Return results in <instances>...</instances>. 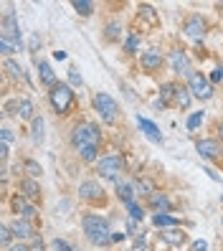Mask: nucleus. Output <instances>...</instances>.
<instances>
[{
  "instance_id": "f257e3e1",
  "label": "nucleus",
  "mask_w": 223,
  "mask_h": 251,
  "mask_svg": "<svg viewBox=\"0 0 223 251\" xmlns=\"http://www.w3.org/2000/svg\"><path fill=\"white\" fill-rule=\"evenodd\" d=\"M81 226H84L86 239L92 241V244H97V246L112 244V231H109V221L107 218H101L97 213H86L81 218Z\"/></svg>"
},
{
  "instance_id": "f03ea898",
  "label": "nucleus",
  "mask_w": 223,
  "mask_h": 251,
  "mask_svg": "<svg viewBox=\"0 0 223 251\" xmlns=\"http://www.w3.org/2000/svg\"><path fill=\"white\" fill-rule=\"evenodd\" d=\"M71 142H74V147H76V150H84V147H99L101 132H99V127L92 125V122H81V125L74 127Z\"/></svg>"
},
{
  "instance_id": "7ed1b4c3",
  "label": "nucleus",
  "mask_w": 223,
  "mask_h": 251,
  "mask_svg": "<svg viewBox=\"0 0 223 251\" xmlns=\"http://www.w3.org/2000/svg\"><path fill=\"white\" fill-rule=\"evenodd\" d=\"M49 99H51V107L56 109V114H69V109L74 104V92H71L69 84L58 81L53 89L49 92Z\"/></svg>"
},
{
  "instance_id": "20e7f679",
  "label": "nucleus",
  "mask_w": 223,
  "mask_h": 251,
  "mask_svg": "<svg viewBox=\"0 0 223 251\" xmlns=\"http://www.w3.org/2000/svg\"><path fill=\"white\" fill-rule=\"evenodd\" d=\"M94 107L107 125H117V120H120V107H117V101L109 94H104V92L94 94Z\"/></svg>"
},
{
  "instance_id": "39448f33",
  "label": "nucleus",
  "mask_w": 223,
  "mask_h": 251,
  "mask_svg": "<svg viewBox=\"0 0 223 251\" xmlns=\"http://www.w3.org/2000/svg\"><path fill=\"white\" fill-rule=\"evenodd\" d=\"M122 170H124V160L120 155H107V157H101L97 162V173L101 175V178H107V180H117V183H120Z\"/></svg>"
},
{
  "instance_id": "423d86ee",
  "label": "nucleus",
  "mask_w": 223,
  "mask_h": 251,
  "mask_svg": "<svg viewBox=\"0 0 223 251\" xmlns=\"http://www.w3.org/2000/svg\"><path fill=\"white\" fill-rule=\"evenodd\" d=\"M188 89H190L193 97H198V99H211L213 97L211 79L203 76V74H198V71H193L190 76H188Z\"/></svg>"
},
{
  "instance_id": "0eeeda50",
  "label": "nucleus",
  "mask_w": 223,
  "mask_h": 251,
  "mask_svg": "<svg viewBox=\"0 0 223 251\" xmlns=\"http://www.w3.org/2000/svg\"><path fill=\"white\" fill-rule=\"evenodd\" d=\"M205 31H208V21H205L203 16H190V18L183 23V33H185L188 38H193V41H200V38L205 36Z\"/></svg>"
},
{
  "instance_id": "6e6552de",
  "label": "nucleus",
  "mask_w": 223,
  "mask_h": 251,
  "mask_svg": "<svg viewBox=\"0 0 223 251\" xmlns=\"http://www.w3.org/2000/svg\"><path fill=\"white\" fill-rule=\"evenodd\" d=\"M10 208H13V213H16L18 218H28V221L36 218V205L28 198H23V196H13L10 198Z\"/></svg>"
},
{
  "instance_id": "1a4fd4ad",
  "label": "nucleus",
  "mask_w": 223,
  "mask_h": 251,
  "mask_svg": "<svg viewBox=\"0 0 223 251\" xmlns=\"http://www.w3.org/2000/svg\"><path fill=\"white\" fill-rule=\"evenodd\" d=\"M170 66H173L175 74H185V76H190V74H193V69H190V58H188L185 51H180V49L170 51Z\"/></svg>"
},
{
  "instance_id": "9d476101",
  "label": "nucleus",
  "mask_w": 223,
  "mask_h": 251,
  "mask_svg": "<svg viewBox=\"0 0 223 251\" xmlns=\"http://www.w3.org/2000/svg\"><path fill=\"white\" fill-rule=\"evenodd\" d=\"M79 196H81L84 201L101 203V201H104V190H101V185H99V183L86 180V183H81V185H79Z\"/></svg>"
},
{
  "instance_id": "9b49d317",
  "label": "nucleus",
  "mask_w": 223,
  "mask_h": 251,
  "mask_svg": "<svg viewBox=\"0 0 223 251\" xmlns=\"http://www.w3.org/2000/svg\"><path fill=\"white\" fill-rule=\"evenodd\" d=\"M0 36L3 38H13V41H21V28H18V18L16 13H5L3 16V25H0Z\"/></svg>"
},
{
  "instance_id": "f8f14e48",
  "label": "nucleus",
  "mask_w": 223,
  "mask_h": 251,
  "mask_svg": "<svg viewBox=\"0 0 223 251\" xmlns=\"http://www.w3.org/2000/svg\"><path fill=\"white\" fill-rule=\"evenodd\" d=\"M13 233H16V239H36V226H33V221H28V218H16L10 224Z\"/></svg>"
},
{
  "instance_id": "ddd939ff",
  "label": "nucleus",
  "mask_w": 223,
  "mask_h": 251,
  "mask_svg": "<svg viewBox=\"0 0 223 251\" xmlns=\"http://www.w3.org/2000/svg\"><path fill=\"white\" fill-rule=\"evenodd\" d=\"M196 150H198V155L205 157V160H218V157H221V145H218L216 140H198V142H196Z\"/></svg>"
},
{
  "instance_id": "4468645a",
  "label": "nucleus",
  "mask_w": 223,
  "mask_h": 251,
  "mask_svg": "<svg viewBox=\"0 0 223 251\" xmlns=\"http://www.w3.org/2000/svg\"><path fill=\"white\" fill-rule=\"evenodd\" d=\"M140 64H142L145 71H157V69L162 66V56H160L157 49H150V51H145V53H142Z\"/></svg>"
},
{
  "instance_id": "2eb2a0df",
  "label": "nucleus",
  "mask_w": 223,
  "mask_h": 251,
  "mask_svg": "<svg viewBox=\"0 0 223 251\" xmlns=\"http://www.w3.org/2000/svg\"><path fill=\"white\" fill-rule=\"evenodd\" d=\"M175 94H177V84H173V81L162 84L160 86V99L155 101V107H168L170 101H175Z\"/></svg>"
},
{
  "instance_id": "dca6fc26",
  "label": "nucleus",
  "mask_w": 223,
  "mask_h": 251,
  "mask_svg": "<svg viewBox=\"0 0 223 251\" xmlns=\"http://www.w3.org/2000/svg\"><path fill=\"white\" fill-rule=\"evenodd\" d=\"M21 190H23V198H28V201H41V185L33 180V178H23L21 180Z\"/></svg>"
},
{
  "instance_id": "f3484780",
  "label": "nucleus",
  "mask_w": 223,
  "mask_h": 251,
  "mask_svg": "<svg viewBox=\"0 0 223 251\" xmlns=\"http://www.w3.org/2000/svg\"><path fill=\"white\" fill-rule=\"evenodd\" d=\"M162 239H165L168 244H173V246H183V244L188 241V233H185L183 228L173 226V228H168L165 233H162Z\"/></svg>"
},
{
  "instance_id": "a211bd4d",
  "label": "nucleus",
  "mask_w": 223,
  "mask_h": 251,
  "mask_svg": "<svg viewBox=\"0 0 223 251\" xmlns=\"http://www.w3.org/2000/svg\"><path fill=\"white\" fill-rule=\"evenodd\" d=\"M38 74H41V84L51 86V89L58 84V81H56V74H53V69H51L49 61H38Z\"/></svg>"
},
{
  "instance_id": "6ab92c4d",
  "label": "nucleus",
  "mask_w": 223,
  "mask_h": 251,
  "mask_svg": "<svg viewBox=\"0 0 223 251\" xmlns=\"http://www.w3.org/2000/svg\"><path fill=\"white\" fill-rule=\"evenodd\" d=\"M137 125H140V129L145 132L147 137H150L152 142H162V135H160V129L150 122V120H145V117H137Z\"/></svg>"
},
{
  "instance_id": "aec40b11",
  "label": "nucleus",
  "mask_w": 223,
  "mask_h": 251,
  "mask_svg": "<svg viewBox=\"0 0 223 251\" xmlns=\"http://www.w3.org/2000/svg\"><path fill=\"white\" fill-rule=\"evenodd\" d=\"M21 49H23V41H13V38H3V36H0V53H3L5 58L10 53L21 51Z\"/></svg>"
},
{
  "instance_id": "412c9836",
  "label": "nucleus",
  "mask_w": 223,
  "mask_h": 251,
  "mask_svg": "<svg viewBox=\"0 0 223 251\" xmlns=\"http://www.w3.org/2000/svg\"><path fill=\"white\" fill-rule=\"evenodd\" d=\"M150 205L157 213H168L170 211V201H168V196H162V193H152L150 196Z\"/></svg>"
},
{
  "instance_id": "4be33fe9",
  "label": "nucleus",
  "mask_w": 223,
  "mask_h": 251,
  "mask_svg": "<svg viewBox=\"0 0 223 251\" xmlns=\"http://www.w3.org/2000/svg\"><path fill=\"white\" fill-rule=\"evenodd\" d=\"M3 69L8 71V76H10V79H25L23 66H21V64H16L13 58H5V61H3Z\"/></svg>"
},
{
  "instance_id": "5701e85b",
  "label": "nucleus",
  "mask_w": 223,
  "mask_h": 251,
  "mask_svg": "<svg viewBox=\"0 0 223 251\" xmlns=\"http://www.w3.org/2000/svg\"><path fill=\"white\" fill-rule=\"evenodd\" d=\"M190 99H193L190 89H185V86H177V94H175V101H173V104L180 107V109H188V107H190Z\"/></svg>"
},
{
  "instance_id": "b1692460",
  "label": "nucleus",
  "mask_w": 223,
  "mask_h": 251,
  "mask_svg": "<svg viewBox=\"0 0 223 251\" xmlns=\"http://www.w3.org/2000/svg\"><path fill=\"white\" fill-rule=\"evenodd\" d=\"M33 112H36V107H33V101L31 99H21L18 101V114H21V120H36L33 117Z\"/></svg>"
},
{
  "instance_id": "393cba45",
  "label": "nucleus",
  "mask_w": 223,
  "mask_h": 251,
  "mask_svg": "<svg viewBox=\"0 0 223 251\" xmlns=\"http://www.w3.org/2000/svg\"><path fill=\"white\" fill-rule=\"evenodd\" d=\"M140 18H142L147 25H157V23H160V16L155 13L152 5H140Z\"/></svg>"
},
{
  "instance_id": "a878e982",
  "label": "nucleus",
  "mask_w": 223,
  "mask_h": 251,
  "mask_svg": "<svg viewBox=\"0 0 223 251\" xmlns=\"http://www.w3.org/2000/svg\"><path fill=\"white\" fill-rule=\"evenodd\" d=\"M117 196H120V201H124V203H132V201H135V185L117 183Z\"/></svg>"
},
{
  "instance_id": "bb28decb",
  "label": "nucleus",
  "mask_w": 223,
  "mask_h": 251,
  "mask_svg": "<svg viewBox=\"0 0 223 251\" xmlns=\"http://www.w3.org/2000/svg\"><path fill=\"white\" fill-rule=\"evenodd\" d=\"M135 193H142V196H152V193H157V190H155V183H152L150 178H140V180L135 183Z\"/></svg>"
},
{
  "instance_id": "cd10ccee",
  "label": "nucleus",
  "mask_w": 223,
  "mask_h": 251,
  "mask_svg": "<svg viewBox=\"0 0 223 251\" xmlns=\"http://www.w3.org/2000/svg\"><path fill=\"white\" fill-rule=\"evenodd\" d=\"M152 224L160 228H173V226H177V218H173V216H168V213H155L152 216Z\"/></svg>"
},
{
  "instance_id": "c85d7f7f",
  "label": "nucleus",
  "mask_w": 223,
  "mask_h": 251,
  "mask_svg": "<svg viewBox=\"0 0 223 251\" xmlns=\"http://www.w3.org/2000/svg\"><path fill=\"white\" fill-rule=\"evenodd\" d=\"M23 170L28 173V178H33V180H38V178H41V173H43L36 160H25V162H23Z\"/></svg>"
},
{
  "instance_id": "c756f323",
  "label": "nucleus",
  "mask_w": 223,
  "mask_h": 251,
  "mask_svg": "<svg viewBox=\"0 0 223 251\" xmlns=\"http://www.w3.org/2000/svg\"><path fill=\"white\" fill-rule=\"evenodd\" d=\"M104 36H107V41H120V36H122V25L117 23V21L107 23V31H104Z\"/></svg>"
},
{
  "instance_id": "7c9ffc66",
  "label": "nucleus",
  "mask_w": 223,
  "mask_h": 251,
  "mask_svg": "<svg viewBox=\"0 0 223 251\" xmlns=\"http://www.w3.org/2000/svg\"><path fill=\"white\" fill-rule=\"evenodd\" d=\"M13 239H16L13 228H10V226H3V231H0V244H3V249H5V251L13 246Z\"/></svg>"
},
{
  "instance_id": "2f4dec72",
  "label": "nucleus",
  "mask_w": 223,
  "mask_h": 251,
  "mask_svg": "<svg viewBox=\"0 0 223 251\" xmlns=\"http://www.w3.org/2000/svg\"><path fill=\"white\" fill-rule=\"evenodd\" d=\"M127 211H129V218H132V221H142V218H145V208H142V205H137L135 201L127 203Z\"/></svg>"
},
{
  "instance_id": "473e14b6",
  "label": "nucleus",
  "mask_w": 223,
  "mask_h": 251,
  "mask_svg": "<svg viewBox=\"0 0 223 251\" xmlns=\"http://www.w3.org/2000/svg\"><path fill=\"white\" fill-rule=\"evenodd\" d=\"M74 10L79 13V16H92V10H94V5L92 3H84V0H74Z\"/></svg>"
},
{
  "instance_id": "72a5a7b5",
  "label": "nucleus",
  "mask_w": 223,
  "mask_h": 251,
  "mask_svg": "<svg viewBox=\"0 0 223 251\" xmlns=\"http://www.w3.org/2000/svg\"><path fill=\"white\" fill-rule=\"evenodd\" d=\"M31 137H33V142H43V120H41V117H36V120H33V132H31Z\"/></svg>"
},
{
  "instance_id": "f704fd0d",
  "label": "nucleus",
  "mask_w": 223,
  "mask_h": 251,
  "mask_svg": "<svg viewBox=\"0 0 223 251\" xmlns=\"http://www.w3.org/2000/svg\"><path fill=\"white\" fill-rule=\"evenodd\" d=\"M137 46H140V33H129V38L124 41V51L127 53H135Z\"/></svg>"
},
{
  "instance_id": "c9c22d12",
  "label": "nucleus",
  "mask_w": 223,
  "mask_h": 251,
  "mask_svg": "<svg viewBox=\"0 0 223 251\" xmlns=\"http://www.w3.org/2000/svg\"><path fill=\"white\" fill-rule=\"evenodd\" d=\"M97 152H99V147H84V150H79V155H81L84 162H94L97 160Z\"/></svg>"
},
{
  "instance_id": "e433bc0d",
  "label": "nucleus",
  "mask_w": 223,
  "mask_h": 251,
  "mask_svg": "<svg viewBox=\"0 0 223 251\" xmlns=\"http://www.w3.org/2000/svg\"><path fill=\"white\" fill-rule=\"evenodd\" d=\"M200 122H203V112H193V114L188 117V129H190V132H193V129H198Z\"/></svg>"
},
{
  "instance_id": "4c0bfd02",
  "label": "nucleus",
  "mask_w": 223,
  "mask_h": 251,
  "mask_svg": "<svg viewBox=\"0 0 223 251\" xmlns=\"http://www.w3.org/2000/svg\"><path fill=\"white\" fill-rule=\"evenodd\" d=\"M53 249H56V251H74V246L66 244L64 239H56V241H53Z\"/></svg>"
},
{
  "instance_id": "58836bf2",
  "label": "nucleus",
  "mask_w": 223,
  "mask_h": 251,
  "mask_svg": "<svg viewBox=\"0 0 223 251\" xmlns=\"http://www.w3.org/2000/svg\"><path fill=\"white\" fill-rule=\"evenodd\" d=\"M211 81H223V64L213 69V74H211Z\"/></svg>"
},
{
  "instance_id": "ea45409f",
  "label": "nucleus",
  "mask_w": 223,
  "mask_h": 251,
  "mask_svg": "<svg viewBox=\"0 0 223 251\" xmlns=\"http://www.w3.org/2000/svg\"><path fill=\"white\" fill-rule=\"evenodd\" d=\"M31 251H46V246H43V241H41V236H36V239H33Z\"/></svg>"
},
{
  "instance_id": "a19ab883",
  "label": "nucleus",
  "mask_w": 223,
  "mask_h": 251,
  "mask_svg": "<svg viewBox=\"0 0 223 251\" xmlns=\"http://www.w3.org/2000/svg\"><path fill=\"white\" fill-rule=\"evenodd\" d=\"M69 79H71V84H79V86H81V74H79L76 69H71V74H69Z\"/></svg>"
},
{
  "instance_id": "79ce46f5",
  "label": "nucleus",
  "mask_w": 223,
  "mask_h": 251,
  "mask_svg": "<svg viewBox=\"0 0 223 251\" xmlns=\"http://www.w3.org/2000/svg\"><path fill=\"white\" fill-rule=\"evenodd\" d=\"M193 251H208V244L203 239H198L196 244H193Z\"/></svg>"
},
{
  "instance_id": "37998d69",
  "label": "nucleus",
  "mask_w": 223,
  "mask_h": 251,
  "mask_svg": "<svg viewBox=\"0 0 223 251\" xmlns=\"http://www.w3.org/2000/svg\"><path fill=\"white\" fill-rule=\"evenodd\" d=\"M8 152H10V145H5V142H3V145H0V157H3V162L8 160Z\"/></svg>"
},
{
  "instance_id": "c03bdc74",
  "label": "nucleus",
  "mask_w": 223,
  "mask_h": 251,
  "mask_svg": "<svg viewBox=\"0 0 223 251\" xmlns=\"http://www.w3.org/2000/svg\"><path fill=\"white\" fill-rule=\"evenodd\" d=\"M3 142H5V145H10V142H13V132H10L8 127H3Z\"/></svg>"
},
{
  "instance_id": "a18cd8bd",
  "label": "nucleus",
  "mask_w": 223,
  "mask_h": 251,
  "mask_svg": "<svg viewBox=\"0 0 223 251\" xmlns=\"http://www.w3.org/2000/svg\"><path fill=\"white\" fill-rule=\"evenodd\" d=\"M8 251H31V246H25V244H13Z\"/></svg>"
},
{
  "instance_id": "49530a36",
  "label": "nucleus",
  "mask_w": 223,
  "mask_h": 251,
  "mask_svg": "<svg viewBox=\"0 0 223 251\" xmlns=\"http://www.w3.org/2000/svg\"><path fill=\"white\" fill-rule=\"evenodd\" d=\"M127 231H129V233L137 231V224H135V221H129V224H127Z\"/></svg>"
},
{
  "instance_id": "de8ad7c7",
  "label": "nucleus",
  "mask_w": 223,
  "mask_h": 251,
  "mask_svg": "<svg viewBox=\"0 0 223 251\" xmlns=\"http://www.w3.org/2000/svg\"><path fill=\"white\" fill-rule=\"evenodd\" d=\"M38 46H41V41H38V38H31V51H36Z\"/></svg>"
},
{
  "instance_id": "09e8293b",
  "label": "nucleus",
  "mask_w": 223,
  "mask_h": 251,
  "mask_svg": "<svg viewBox=\"0 0 223 251\" xmlns=\"http://www.w3.org/2000/svg\"><path fill=\"white\" fill-rule=\"evenodd\" d=\"M218 132H221V140H223V125H221V127H218Z\"/></svg>"
},
{
  "instance_id": "8fccbe9b",
  "label": "nucleus",
  "mask_w": 223,
  "mask_h": 251,
  "mask_svg": "<svg viewBox=\"0 0 223 251\" xmlns=\"http://www.w3.org/2000/svg\"><path fill=\"white\" fill-rule=\"evenodd\" d=\"M218 10H223V3H221V5H218Z\"/></svg>"
},
{
  "instance_id": "3c124183",
  "label": "nucleus",
  "mask_w": 223,
  "mask_h": 251,
  "mask_svg": "<svg viewBox=\"0 0 223 251\" xmlns=\"http://www.w3.org/2000/svg\"><path fill=\"white\" fill-rule=\"evenodd\" d=\"M221 224H223V218H221Z\"/></svg>"
}]
</instances>
